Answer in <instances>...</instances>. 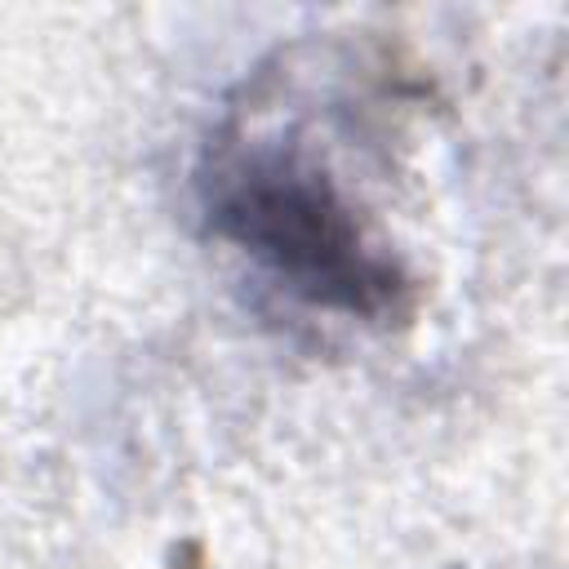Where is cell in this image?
Segmentation results:
<instances>
[{"instance_id":"cell-1","label":"cell","mask_w":569,"mask_h":569,"mask_svg":"<svg viewBox=\"0 0 569 569\" xmlns=\"http://www.w3.org/2000/svg\"><path fill=\"white\" fill-rule=\"evenodd\" d=\"M347 133L298 67L258 71L200 142L191 200L200 231L302 316L391 329L413 316L422 280Z\"/></svg>"}]
</instances>
